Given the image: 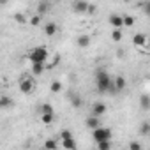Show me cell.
I'll return each instance as SVG.
<instances>
[{
  "mask_svg": "<svg viewBox=\"0 0 150 150\" xmlns=\"http://www.w3.org/2000/svg\"><path fill=\"white\" fill-rule=\"evenodd\" d=\"M96 83H97V90H99V92H108V90L117 92V90L113 88V80L110 78V74H108L106 71H103V69H99V71L96 72Z\"/></svg>",
  "mask_w": 150,
  "mask_h": 150,
  "instance_id": "obj_1",
  "label": "cell"
},
{
  "mask_svg": "<svg viewBox=\"0 0 150 150\" xmlns=\"http://www.w3.org/2000/svg\"><path fill=\"white\" fill-rule=\"evenodd\" d=\"M28 58L32 60V64H44V60L48 58V50L44 46H37L28 53Z\"/></svg>",
  "mask_w": 150,
  "mask_h": 150,
  "instance_id": "obj_2",
  "label": "cell"
},
{
  "mask_svg": "<svg viewBox=\"0 0 150 150\" xmlns=\"http://www.w3.org/2000/svg\"><path fill=\"white\" fill-rule=\"evenodd\" d=\"M92 138L96 143H101V141H111V131L108 127H97L92 131Z\"/></svg>",
  "mask_w": 150,
  "mask_h": 150,
  "instance_id": "obj_3",
  "label": "cell"
},
{
  "mask_svg": "<svg viewBox=\"0 0 150 150\" xmlns=\"http://www.w3.org/2000/svg\"><path fill=\"white\" fill-rule=\"evenodd\" d=\"M34 80L30 78V76H25V78H21V81H20V90L23 92V94H30L32 90H34Z\"/></svg>",
  "mask_w": 150,
  "mask_h": 150,
  "instance_id": "obj_4",
  "label": "cell"
},
{
  "mask_svg": "<svg viewBox=\"0 0 150 150\" xmlns=\"http://www.w3.org/2000/svg\"><path fill=\"white\" fill-rule=\"evenodd\" d=\"M104 113H106V104H104V103H96V104L92 106V117L99 118V117H103Z\"/></svg>",
  "mask_w": 150,
  "mask_h": 150,
  "instance_id": "obj_5",
  "label": "cell"
},
{
  "mask_svg": "<svg viewBox=\"0 0 150 150\" xmlns=\"http://www.w3.org/2000/svg\"><path fill=\"white\" fill-rule=\"evenodd\" d=\"M108 21H110V25H111L115 30H122V28H124V25H122V16H120V14H111Z\"/></svg>",
  "mask_w": 150,
  "mask_h": 150,
  "instance_id": "obj_6",
  "label": "cell"
},
{
  "mask_svg": "<svg viewBox=\"0 0 150 150\" xmlns=\"http://www.w3.org/2000/svg\"><path fill=\"white\" fill-rule=\"evenodd\" d=\"M88 2H85V0H80V2H74L72 4V7H74V11L76 13H87L88 11Z\"/></svg>",
  "mask_w": 150,
  "mask_h": 150,
  "instance_id": "obj_7",
  "label": "cell"
},
{
  "mask_svg": "<svg viewBox=\"0 0 150 150\" xmlns=\"http://www.w3.org/2000/svg\"><path fill=\"white\" fill-rule=\"evenodd\" d=\"M132 41H134L136 46H145V48H146V44H148V39H146L145 34H136V35L132 37Z\"/></svg>",
  "mask_w": 150,
  "mask_h": 150,
  "instance_id": "obj_8",
  "label": "cell"
},
{
  "mask_svg": "<svg viewBox=\"0 0 150 150\" xmlns=\"http://www.w3.org/2000/svg\"><path fill=\"white\" fill-rule=\"evenodd\" d=\"M125 83H127V81H125L124 76H117V78L113 80V88H115V90H124V88H125Z\"/></svg>",
  "mask_w": 150,
  "mask_h": 150,
  "instance_id": "obj_9",
  "label": "cell"
},
{
  "mask_svg": "<svg viewBox=\"0 0 150 150\" xmlns=\"http://www.w3.org/2000/svg\"><path fill=\"white\" fill-rule=\"evenodd\" d=\"M57 30H58V27H57V23H46V27H44V34L48 35V37H51V35H55L57 34Z\"/></svg>",
  "mask_w": 150,
  "mask_h": 150,
  "instance_id": "obj_10",
  "label": "cell"
},
{
  "mask_svg": "<svg viewBox=\"0 0 150 150\" xmlns=\"http://www.w3.org/2000/svg\"><path fill=\"white\" fill-rule=\"evenodd\" d=\"M62 146H64L65 150H76V148H78V145H76V141H74V138L62 139Z\"/></svg>",
  "mask_w": 150,
  "mask_h": 150,
  "instance_id": "obj_11",
  "label": "cell"
},
{
  "mask_svg": "<svg viewBox=\"0 0 150 150\" xmlns=\"http://www.w3.org/2000/svg\"><path fill=\"white\" fill-rule=\"evenodd\" d=\"M85 124H87V127H88V129H92V131H94V129H97V127H101L99 118H96V117H92V115L87 118V122H85Z\"/></svg>",
  "mask_w": 150,
  "mask_h": 150,
  "instance_id": "obj_12",
  "label": "cell"
},
{
  "mask_svg": "<svg viewBox=\"0 0 150 150\" xmlns=\"http://www.w3.org/2000/svg\"><path fill=\"white\" fill-rule=\"evenodd\" d=\"M48 9H50V4L48 2H44V0H42V2H39L37 4V16H42V14H46L48 13Z\"/></svg>",
  "mask_w": 150,
  "mask_h": 150,
  "instance_id": "obj_13",
  "label": "cell"
},
{
  "mask_svg": "<svg viewBox=\"0 0 150 150\" xmlns=\"http://www.w3.org/2000/svg\"><path fill=\"white\" fill-rule=\"evenodd\" d=\"M122 25L124 27H132L134 25V18L131 14H122Z\"/></svg>",
  "mask_w": 150,
  "mask_h": 150,
  "instance_id": "obj_14",
  "label": "cell"
},
{
  "mask_svg": "<svg viewBox=\"0 0 150 150\" xmlns=\"http://www.w3.org/2000/svg\"><path fill=\"white\" fill-rule=\"evenodd\" d=\"M90 44V35H80L78 37V46L80 48H87Z\"/></svg>",
  "mask_w": 150,
  "mask_h": 150,
  "instance_id": "obj_15",
  "label": "cell"
},
{
  "mask_svg": "<svg viewBox=\"0 0 150 150\" xmlns=\"http://www.w3.org/2000/svg\"><path fill=\"white\" fill-rule=\"evenodd\" d=\"M53 106L50 104V103H44L42 106H41V115H53Z\"/></svg>",
  "mask_w": 150,
  "mask_h": 150,
  "instance_id": "obj_16",
  "label": "cell"
},
{
  "mask_svg": "<svg viewBox=\"0 0 150 150\" xmlns=\"http://www.w3.org/2000/svg\"><path fill=\"white\" fill-rule=\"evenodd\" d=\"M58 148V143L55 141V139H46V143H44V150H57Z\"/></svg>",
  "mask_w": 150,
  "mask_h": 150,
  "instance_id": "obj_17",
  "label": "cell"
},
{
  "mask_svg": "<svg viewBox=\"0 0 150 150\" xmlns=\"http://www.w3.org/2000/svg\"><path fill=\"white\" fill-rule=\"evenodd\" d=\"M44 72V64H32V74H42Z\"/></svg>",
  "mask_w": 150,
  "mask_h": 150,
  "instance_id": "obj_18",
  "label": "cell"
},
{
  "mask_svg": "<svg viewBox=\"0 0 150 150\" xmlns=\"http://www.w3.org/2000/svg\"><path fill=\"white\" fill-rule=\"evenodd\" d=\"M50 90H51L53 94H58V92L62 90V83H60V81H53V83L50 85Z\"/></svg>",
  "mask_w": 150,
  "mask_h": 150,
  "instance_id": "obj_19",
  "label": "cell"
},
{
  "mask_svg": "<svg viewBox=\"0 0 150 150\" xmlns=\"http://www.w3.org/2000/svg\"><path fill=\"white\" fill-rule=\"evenodd\" d=\"M122 37H124V35H122V30H113V32H111V39H113L115 42H120Z\"/></svg>",
  "mask_w": 150,
  "mask_h": 150,
  "instance_id": "obj_20",
  "label": "cell"
},
{
  "mask_svg": "<svg viewBox=\"0 0 150 150\" xmlns=\"http://www.w3.org/2000/svg\"><path fill=\"white\" fill-rule=\"evenodd\" d=\"M97 150H111V141H101V143H97Z\"/></svg>",
  "mask_w": 150,
  "mask_h": 150,
  "instance_id": "obj_21",
  "label": "cell"
},
{
  "mask_svg": "<svg viewBox=\"0 0 150 150\" xmlns=\"http://www.w3.org/2000/svg\"><path fill=\"white\" fill-rule=\"evenodd\" d=\"M141 108H143V110H148V108H150V101H148V96H146V94L141 96Z\"/></svg>",
  "mask_w": 150,
  "mask_h": 150,
  "instance_id": "obj_22",
  "label": "cell"
},
{
  "mask_svg": "<svg viewBox=\"0 0 150 150\" xmlns=\"http://www.w3.org/2000/svg\"><path fill=\"white\" fill-rule=\"evenodd\" d=\"M9 106H11L9 97H0V108H9Z\"/></svg>",
  "mask_w": 150,
  "mask_h": 150,
  "instance_id": "obj_23",
  "label": "cell"
},
{
  "mask_svg": "<svg viewBox=\"0 0 150 150\" xmlns=\"http://www.w3.org/2000/svg\"><path fill=\"white\" fill-rule=\"evenodd\" d=\"M41 23V16H37V14H32V18H30V25L32 27H37Z\"/></svg>",
  "mask_w": 150,
  "mask_h": 150,
  "instance_id": "obj_24",
  "label": "cell"
},
{
  "mask_svg": "<svg viewBox=\"0 0 150 150\" xmlns=\"http://www.w3.org/2000/svg\"><path fill=\"white\" fill-rule=\"evenodd\" d=\"M41 122L46 124V125L51 124V122H53V115H41Z\"/></svg>",
  "mask_w": 150,
  "mask_h": 150,
  "instance_id": "obj_25",
  "label": "cell"
},
{
  "mask_svg": "<svg viewBox=\"0 0 150 150\" xmlns=\"http://www.w3.org/2000/svg\"><path fill=\"white\" fill-rule=\"evenodd\" d=\"M148 132H150V124H148V122H143V124H141V134L146 136Z\"/></svg>",
  "mask_w": 150,
  "mask_h": 150,
  "instance_id": "obj_26",
  "label": "cell"
},
{
  "mask_svg": "<svg viewBox=\"0 0 150 150\" xmlns=\"http://www.w3.org/2000/svg\"><path fill=\"white\" fill-rule=\"evenodd\" d=\"M129 150H141V143L139 141H131L129 143Z\"/></svg>",
  "mask_w": 150,
  "mask_h": 150,
  "instance_id": "obj_27",
  "label": "cell"
},
{
  "mask_svg": "<svg viewBox=\"0 0 150 150\" xmlns=\"http://www.w3.org/2000/svg\"><path fill=\"white\" fill-rule=\"evenodd\" d=\"M14 20L18 23H27V16L25 14H14Z\"/></svg>",
  "mask_w": 150,
  "mask_h": 150,
  "instance_id": "obj_28",
  "label": "cell"
},
{
  "mask_svg": "<svg viewBox=\"0 0 150 150\" xmlns=\"http://www.w3.org/2000/svg\"><path fill=\"white\" fill-rule=\"evenodd\" d=\"M60 138H62V139H69V138H72V134H71V131L64 129V131L60 132Z\"/></svg>",
  "mask_w": 150,
  "mask_h": 150,
  "instance_id": "obj_29",
  "label": "cell"
}]
</instances>
